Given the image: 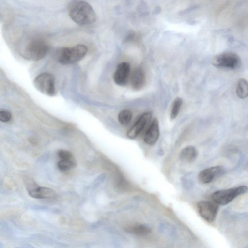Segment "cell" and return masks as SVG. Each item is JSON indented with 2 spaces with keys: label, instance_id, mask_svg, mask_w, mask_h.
<instances>
[{
  "label": "cell",
  "instance_id": "cell-2",
  "mask_svg": "<svg viewBox=\"0 0 248 248\" xmlns=\"http://www.w3.org/2000/svg\"><path fill=\"white\" fill-rule=\"evenodd\" d=\"M88 47L83 44H78L72 47H62L56 52L57 59L62 64H68L81 60L86 55Z\"/></svg>",
  "mask_w": 248,
  "mask_h": 248
},
{
  "label": "cell",
  "instance_id": "cell-14",
  "mask_svg": "<svg viewBox=\"0 0 248 248\" xmlns=\"http://www.w3.org/2000/svg\"><path fill=\"white\" fill-rule=\"evenodd\" d=\"M198 156V151L193 146H188L180 153L179 156L181 160L186 162H191L194 161Z\"/></svg>",
  "mask_w": 248,
  "mask_h": 248
},
{
  "label": "cell",
  "instance_id": "cell-15",
  "mask_svg": "<svg viewBox=\"0 0 248 248\" xmlns=\"http://www.w3.org/2000/svg\"><path fill=\"white\" fill-rule=\"evenodd\" d=\"M236 93L238 97L244 99L248 96V82L244 78H240L237 82Z\"/></svg>",
  "mask_w": 248,
  "mask_h": 248
},
{
  "label": "cell",
  "instance_id": "cell-13",
  "mask_svg": "<svg viewBox=\"0 0 248 248\" xmlns=\"http://www.w3.org/2000/svg\"><path fill=\"white\" fill-rule=\"evenodd\" d=\"M129 79L131 86L134 90L141 89L145 84V75L143 70L140 67L136 68L133 71Z\"/></svg>",
  "mask_w": 248,
  "mask_h": 248
},
{
  "label": "cell",
  "instance_id": "cell-10",
  "mask_svg": "<svg viewBox=\"0 0 248 248\" xmlns=\"http://www.w3.org/2000/svg\"><path fill=\"white\" fill-rule=\"evenodd\" d=\"M130 65L129 63L123 62L119 63L113 75L115 83L119 86H125L130 78Z\"/></svg>",
  "mask_w": 248,
  "mask_h": 248
},
{
  "label": "cell",
  "instance_id": "cell-18",
  "mask_svg": "<svg viewBox=\"0 0 248 248\" xmlns=\"http://www.w3.org/2000/svg\"><path fill=\"white\" fill-rule=\"evenodd\" d=\"M132 118L131 111L128 109L123 110L118 114V119L120 123L123 125L129 124Z\"/></svg>",
  "mask_w": 248,
  "mask_h": 248
},
{
  "label": "cell",
  "instance_id": "cell-3",
  "mask_svg": "<svg viewBox=\"0 0 248 248\" xmlns=\"http://www.w3.org/2000/svg\"><path fill=\"white\" fill-rule=\"evenodd\" d=\"M50 46L46 41L41 38L30 41L26 46L24 56L28 60L38 61L43 58L48 52Z\"/></svg>",
  "mask_w": 248,
  "mask_h": 248
},
{
  "label": "cell",
  "instance_id": "cell-20",
  "mask_svg": "<svg viewBox=\"0 0 248 248\" xmlns=\"http://www.w3.org/2000/svg\"><path fill=\"white\" fill-rule=\"evenodd\" d=\"M57 155L61 159H71L74 158L72 153L65 150H59Z\"/></svg>",
  "mask_w": 248,
  "mask_h": 248
},
{
  "label": "cell",
  "instance_id": "cell-12",
  "mask_svg": "<svg viewBox=\"0 0 248 248\" xmlns=\"http://www.w3.org/2000/svg\"><path fill=\"white\" fill-rule=\"evenodd\" d=\"M159 137V127L157 119H154L146 130L144 137V142L150 145L155 144Z\"/></svg>",
  "mask_w": 248,
  "mask_h": 248
},
{
  "label": "cell",
  "instance_id": "cell-19",
  "mask_svg": "<svg viewBox=\"0 0 248 248\" xmlns=\"http://www.w3.org/2000/svg\"><path fill=\"white\" fill-rule=\"evenodd\" d=\"M183 103L182 99L177 97L174 100L170 113V118L172 120L174 119L178 115Z\"/></svg>",
  "mask_w": 248,
  "mask_h": 248
},
{
  "label": "cell",
  "instance_id": "cell-4",
  "mask_svg": "<svg viewBox=\"0 0 248 248\" xmlns=\"http://www.w3.org/2000/svg\"><path fill=\"white\" fill-rule=\"evenodd\" d=\"M248 191L245 186L219 190L213 193L211 195L212 200L218 205H226L235 198L242 195Z\"/></svg>",
  "mask_w": 248,
  "mask_h": 248
},
{
  "label": "cell",
  "instance_id": "cell-16",
  "mask_svg": "<svg viewBox=\"0 0 248 248\" xmlns=\"http://www.w3.org/2000/svg\"><path fill=\"white\" fill-rule=\"evenodd\" d=\"M126 230L130 233L137 235H146L151 232V229L149 227L142 224L130 226L128 227Z\"/></svg>",
  "mask_w": 248,
  "mask_h": 248
},
{
  "label": "cell",
  "instance_id": "cell-5",
  "mask_svg": "<svg viewBox=\"0 0 248 248\" xmlns=\"http://www.w3.org/2000/svg\"><path fill=\"white\" fill-rule=\"evenodd\" d=\"M212 64L217 68L234 70L239 67L241 60L237 54L225 52L215 56L212 60Z\"/></svg>",
  "mask_w": 248,
  "mask_h": 248
},
{
  "label": "cell",
  "instance_id": "cell-1",
  "mask_svg": "<svg viewBox=\"0 0 248 248\" xmlns=\"http://www.w3.org/2000/svg\"><path fill=\"white\" fill-rule=\"evenodd\" d=\"M68 13L71 19L80 26L91 24L96 18L93 8L83 0L71 1L68 6Z\"/></svg>",
  "mask_w": 248,
  "mask_h": 248
},
{
  "label": "cell",
  "instance_id": "cell-21",
  "mask_svg": "<svg viewBox=\"0 0 248 248\" xmlns=\"http://www.w3.org/2000/svg\"><path fill=\"white\" fill-rule=\"evenodd\" d=\"M12 115L8 110H3L0 111V120L1 122L6 123L11 120Z\"/></svg>",
  "mask_w": 248,
  "mask_h": 248
},
{
  "label": "cell",
  "instance_id": "cell-9",
  "mask_svg": "<svg viewBox=\"0 0 248 248\" xmlns=\"http://www.w3.org/2000/svg\"><path fill=\"white\" fill-rule=\"evenodd\" d=\"M221 166H215L202 170L198 175V180L202 184H208L224 173Z\"/></svg>",
  "mask_w": 248,
  "mask_h": 248
},
{
  "label": "cell",
  "instance_id": "cell-17",
  "mask_svg": "<svg viewBox=\"0 0 248 248\" xmlns=\"http://www.w3.org/2000/svg\"><path fill=\"white\" fill-rule=\"evenodd\" d=\"M76 166L74 158L71 159H61L57 163L58 169L62 171H68Z\"/></svg>",
  "mask_w": 248,
  "mask_h": 248
},
{
  "label": "cell",
  "instance_id": "cell-8",
  "mask_svg": "<svg viewBox=\"0 0 248 248\" xmlns=\"http://www.w3.org/2000/svg\"><path fill=\"white\" fill-rule=\"evenodd\" d=\"M27 189L29 195L37 199H51L56 196V192L52 189L39 186L31 179L26 181Z\"/></svg>",
  "mask_w": 248,
  "mask_h": 248
},
{
  "label": "cell",
  "instance_id": "cell-7",
  "mask_svg": "<svg viewBox=\"0 0 248 248\" xmlns=\"http://www.w3.org/2000/svg\"><path fill=\"white\" fill-rule=\"evenodd\" d=\"M197 208L202 218L208 222H212L216 218L219 206L213 201H202L197 203Z\"/></svg>",
  "mask_w": 248,
  "mask_h": 248
},
{
  "label": "cell",
  "instance_id": "cell-11",
  "mask_svg": "<svg viewBox=\"0 0 248 248\" xmlns=\"http://www.w3.org/2000/svg\"><path fill=\"white\" fill-rule=\"evenodd\" d=\"M151 117L152 113L151 112L143 113L128 131L127 136L132 139L136 138L150 122Z\"/></svg>",
  "mask_w": 248,
  "mask_h": 248
},
{
  "label": "cell",
  "instance_id": "cell-6",
  "mask_svg": "<svg viewBox=\"0 0 248 248\" xmlns=\"http://www.w3.org/2000/svg\"><path fill=\"white\" fill-rule=\"evenodd\" d=\"M33 83L35 88L46 95L53 96L56 94L55 77L50 73L44 72L38 75Z\"/></svg>",
  "mask_w": 248,
  "mask_h": 248
}]
</instances>
